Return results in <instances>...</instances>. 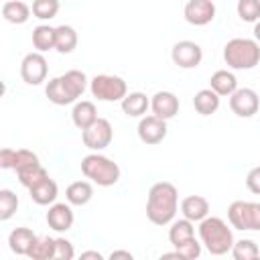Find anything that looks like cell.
Masks as SVG:
<instances>
[{"label": "cell", "instance_id": "1", "mask_svg": "<svg viewBox=\"0 0 260 260\" xmlns=\"http://www.w3.org/2000/svg\"><path fill=\"white\" fill-rule=\"evenodd\" d=\"M179 207V191L169 181H158L150 187L146 197V217L154 225H167L175 219Z\"/></svg>", "mask_w": 260, "mask_h": 260}, {"label": "cell", "instance_id": "2", "mask_svg": "<svg viewBox=\"0 0 260 260\" xmlns=\"http://www.w3.org/2000/svg\"><path fill=\"white\" fill-rule=\"evenodd\" d=\"M199 238L205 250L213 256H223L232 252L234 246V234L232 228L221 219V217H205L199 221Z\"/></svg>", "mask_w": 260, "mask_h": 260}, {"label": "cell", "instance_id": "3", "mask_svg": "<svg viewBox=\"0 0 260 260\" xmlns=\"http://www.w3.org/2000/svg\"><path fill=\"white\" fill-rule=\"evenodd\" d=\"M223 61L238 71L254 69L260 63V43L256 39H232L223 47Z\"/></svg>", "mask_w": 260, "mask_h": 260}, {"label": "cell", "instance_id": "4", "mask_svg": "<svg viewBox=\"0 0 260 260\" xmlns=\"http://www.w3.org/2000/svg\"><path fill=\"white\" fill-rule=\"evenodd\" d=\"M81 173L100 187H112L120 181V167L112 158L91 152L81 158Z\"/></svg>", "mask_w": 260, "mask_h": 260}, {"label": "cell", "instance_id": "5", "mask_svg": "<svg viewBox=\"0 0 260 260\" xmlns=\"http://www.w3.org/2000/svg\"><path fill=\"white\" fill-rule=\"evenodd\" d=\"M230 225L242 232H260V203L256 201H234L228 207Z\"/></svg>", "mask_w": 260, "mask_h": 260}, {"label": "cell", "instance_id": "6", "mask_svg": "<svg viewBox=\"0 0 260 260\" xmlns=\"http://www.w3.org/2000/svg\"><path fill=\"white\" fill-rule=\"evenodd\" d=\"M89 89L91 95L98 98L100 102H122L128 93L126 81L118 75H108V73L95 75L89 81Z\"/></svg>", "mask_w": 260, "mask_h": 260}, {"label": "cell", "instance_id": "7", "mask_svg": "<svg viewBox=\"0 0 260 260\" xmlns=\"http://www.w3.org/2000/svg\"><path fill=\"white\" fill-rule=\"evenodd\" d=\"M112 138H114V128H112V124L106 118H98L91 126H87L85 130H81L83 144L89 150H93V152H100L106 146H110Z\"/></svg>", "mask_w": 260, "mask_h": 260}, {"label": "cell", "instance_id": "8", "mask_svg": "<svg viewBox=\"0 0 260 260\" xmlns=\"http://www.w3.org/2000/svg\"><path fill=\"white\" fill-rule=\"evenodd\" d=\"M47 71H49V65H47V59L43 57V53L35 51V53L24 55V59L20 63V77L24 83L41 85L47 79Z\"/></svg>", "mask_w": 260, "mask_h": 260}, {"label": "cell", "instance_id": "9", "mask_svg": "<svg viewBox=\"0 0 260 260\" xmlns=\"http://www.w3.org/2000/svg\"><path fill=\"white\" fill-rule=\"evenodd\" d=\"M171 59L181 69H195L203 59V51L195 41H179L173 45Z\"/></svg>", "mask_w": 260, "mask_h": 260}, {"label": "cell", "instance_id": "10", "mask_svg": "<svg viewBox=\"0 0 260 260\" xmlns=\"http://www.w3.org/2000/svg\"><path fill=\"white\" fill-rule=\"evenodd\" d=\"M230 108L240 118H252L260 108V98L250 87H238L230 95Z\"/></svg>", "mask_w": 260, "mask_h": 260}, {"label": "cell", "instance_id": "11", "mask_svg": "<svg viewBox=\"0 0 260 260\" xmlns=\"http://www.w3.org/2000/svg\"><path fill=\"white\" fill-rule=\"evenodd\" d=\"M138 138L144 144H158L167 138V120L158 116H144L138 122Z\"/></svg>", "mask_w": 260, "mask_h": 260}, {"label": "cell", "instance_id": "12", "mask_svg": "<svg viewBox=\"0 0 260 260\" xmlns=\"http://www.w3.org/2000/svg\"><path fill=\"white\" fill-rule=\"evenodd\" d=\"M215 16L213 0H189L185 4V20L195 26H205Z\"/></svg>", "mask_w": 260, "mask_h": 260}, {"label": "cell", "instance_id": "13", "mask_svg": "<svg viewBox=\"0 0 260 260\" xmlns=\"http://www.w3.org/2000/svg\"><path fill=\"white\" fill-rule=\"evenodd\" d=\"M150 108L154 116L162 120H171L179 114V98L173 91H156L150 100Z\"/></svg>", "mask_w": 260, "mask_h": 260}, {"label": "cell", "instance_id": "14", "mask_svg": "<svg viewBox=\"0 0 260 260\" xmlns=\"http://www.w3.org/2000/svg\"><path fill=\"white\" fill-rule=\"evenodd\" d=\"M69 205L71 203L67 201V203H53L49 207V211H47V223H49L51 230H55V232H67V230H71L75 217H73V211H71Z\"/></svg>", "mask_w": 260, "mask_h": 260}, {"label": "cell", "instance_id": "15", "mask_svg": "<svg viewBox=\"0 0 260 260\" xmlns=\"http://www.w3.org/2000/svg\"><path fill=\"white\" fill-rule=\"evenodd\" d=\"M181 213L183 217L195 221H201L209 215V201L203 195H189L181 201Z\"/></svg>", "mask_w": 260, "mask_h": 260}, {"label": "cell", "instance_id": "16", "mask_svg": "<svg viewBox=\"0 0 260 260\" xmlns=\"http://www.w3.org/2000/svg\"><path fill=\"white\" fill-rule=\"evenodd\" d=\"M37 242V234L30 228H14L8 236V246L18 256H28V250Z\"/></svg>", "mask_w": 260, "mask_h": 260}, {"label": "cell", "instance_id": "17", "mask_svg": "<svg viewBox=\"0 0 260 260\" xmlns=\"http://www.w3.org/2000/svg\"><path fill=\"white\" fill-rule=\"evenodd\" d=\"M28 195H30V199L37 205H53L55 199H57V195H59V187H57V183L51 177H47L45 181L32 185L28 189Z\"/></svg>", "mask_w": 260, "mask_h": 260}, {"label": "cell", "instance_id": "18", "mask_svg": "<svg viewBox=\"0 0 260 260\" xmlns=\"http://www.w3.org/2000/svg\"><path fill=\"white\" fill-rule=\"evenodd\" d=\"M209 87L221 98V95H232L238 89V79L232 71L228 69H217L211 77H209Z\"/></svg>", "mask_w": 260, "mask_h": 260}, {"label": "cell", "instance_id": "19", "mask_svg": "<svg viewBox=\"0 0 260 260\" xmlns=\"http://www.w3.org/2000/svg\"><path fill=\"white\" fill-rule=\"evenodd\" d=\"M122 112L130 118H140L142 114H146V110L150 108V100L146 98V93L142 91H130L126 93V98L120 102Z\"/></svg>", "mask_w": 260, "mask_h": 260}, {"label": "cell", "instance_id": "20", "mask_svg": "<svg viewBox=\"0 0 260 260\" xmlns=\"http://www.w3.org/2000/svg\"><path fill=\"white\" fill-rule=\"evenodd\" d=\"M71 120L79 130H85L87 126H91L98 120V110L93 102H77L71 110Z\"/></svg>", "mask_w": 260, "mask_h": 260}, {"label": "cell", "instance_id": "21", "mask_svg": "<svg viewBox=\"0 0 260 260\" xmlns=\"http://www.w3.org/2000/svg\"><path fill=\"white\" fill-rule=\"evenodd\" d=\"M30 12H32L30 6L20 2V0H6L2 4V16L10 24H24L28 20Z\"/></svg>", "mask_w": 260, "mask_h": 260}, {"label": "cell", "instance_id": "22", "mask_svg": "<svg viewBox=\"0 0 260 260\" xmlns=\"http://www.w3.org/2000/svg\"><path fill=\"white\" fill-rule=\"evenodd\" d=\"M193 108H195V112L201 114V116H211V114H215L217 108H219V95H217L211 87L199 89V91L195 93V98H193Z\"/></svg>", "mask_w": 260, "mask_h": 260}, {"label": "cell", "instance_id": "23", "mask_svg": "<svg viewBox=\"0 0 260 260\" xmlns=\"http://www.w3.org/2000/svg\"><path fill=\"white\" fill-rule=\"evenodd\" d=\"M93 197V187L89 181H75L65 189V199L71 205H87Z\"/></svg>", "mask_w": 260, "mask_h": 260}, {"label": "cell", "instance_id": "24", "mask_svg": "<svg viewBox=\"0 0 260 260\" xmlns=\"http://www.w3.org/2000/svg\"><path fill=\"white\" fill-rule=\"evenodd\" d=\"M59 77H61L65 89L69 91V95H71L73 100H77L79 95H83V91H85V87H87V75H85L83 71H79V69H69V71H65L63 75H59Z\"/></svg>", "mask_w": 260, "mask_h": 260}, {"label": "cell", "instance_id": "25", "mask_svg": "<svg viewBox=\"0 0 260 260\" xmlns=\"http://www.w3.org/2000/svg\"><path fill=\"white\" fill-rule=\"evenodd\" d=\"M191 238H195V228H193V221L191 219L183 217V219H177V221L171 223V228H169V242L175 248L181 246L183 242L191 240Z\"/></svg>", "mask_w": 260, "mask_h": 260}, {"label": "cell", "instance_id": "26", "mask_svg": "<svg viewBox=\"0 0 260 260\" xmlns=\"http://www.w3.org/2000/svg\"><path fill=\"white\" fill-rule=\"evenodd\" d=\"M77 47V30L69 24L55 26V49L59 53H71Z\"/></svg>", "mask_w": 260, "mask_h": 260}, {"label": "cell", "instance_id": "27", "mask_svg": "<svg viewBox=\"0 0 260 260\" xmlns=\"http://www.w3.org/2000/svg\"><path fill=\"white\" fill-rule=\"evenodd\" d=\"M32 47L39 53L55 49V28L49 24H39L32 28Z\"/></svg>", "mask_w": 260, "mask_h": 260}, {"label": "cell", "instance_id": "28", "mask_svg": "<svg viewBox=\"0 0 260 260\" xmlns=\"http://www.w3.org/2000/svg\"><path fill=\"white\" fill-rule=\"evenodd\" d=\"M45 93H47L49 102H53L55 106H67V104H73V102H75V100L69 95V91L65 89L61 77L49 79V83H47V87H45Z\"/></svg>", "mask_w": 260, "mask_h": 260}, {"label": "cell", "instance_id": "29", "mask_svg": "<svg viewBox=\"0 0 260 260\" xmlns=\"http://www.w3.org/2000/svg\"><path fill=\"white\" fill-rule=\"evenodd\" d=\"M16 177H18V181H20L22 187L30 189L32 185L45 181V179L49 177V173H47V169H45L41 162H37V165H30V167H24V169L16 171Z\"/></svg>", "mask_w": 260, "mask_h": 260}, {"label": "cell", "instance_id": "30", "mask_svg": "<svg viewBox=\"0 0 260 260\" xmlns=\"http://www.w3.org/2000/svg\"><path fill=\"white\" fill-rule=\"evenodd\" d=\"M28 258L30 260H51V258H55V238H49V236L37 238V242L28 250Z\"/></svg>", "mask_w": 260, "mask_h": 260}, {"label": "cell", "instance_id": "31", "mask_svg": "<svg viewBox=\"0 0 260 260\" xmlns=\"http://www.w3.org/2000/svg\"><path fill=\"white\" fill-rule=\"evenodd\" d=\"M232 256L236 260H256L260 256V250L254 240H238L232 246Z\"/></svg>", "mask_w": 260, "mask_h": 260}, {"label": "cell", "instance_id": "32", "mask_svg": "<svg viewBox=\"0 0 260 260\" xmlns=\"http://www.w3.org/2000/svg\"><path fill=\"white\" fill-rule=\"evenodd\" d=\"M18 209V197L10 189H0V219H10Z\"/></svg>", "mask_w": 260, "mask_h": 260}, {"label": "cell", "instance_id": "33", "mask_svg": "<svg viewBox=\"0 0 260 260\" xmlns=\"http://www.w3.org/2000/svg\"><path fill=\"white\" fill-rule=\"evenodd\" d=\"M32 14L41 20H51L59 12V0H32Z\"/></svg>", "mask_w": 260, "mask_h": 260}, {"label": "cell", "instance_id": "34", "mask_svg": "<svg viewBox=\"0 0 260 260\" xmlns=\"http://www.w3.org/2000/svg\"><path fill=\"white\" fill-rule=\"evenodd\" d=\"M236 10H238V16L244 22L260 20V0H238Z\"/></svg>", "mask_w": 260, "mask_h": 260}, {"label": "cell", "instance_id": "35", "mask_svg": "<svg viewBox=\"0 0 260 260\" xmlns=\"http://www.w3.org/2000/svg\"><path fill=\"white\" fill-rule=\"evenodd\" d=\"M39 162V156L28 150V148H18L14 152V162H12V171H20L24 167H30V165H37Z\"/></svg>", "mask_w": 260, "mask_h": 260}, {"label": "cell", "instance_id": "36", "mask_svg": "<svg viewBox=\"0 0 260 260\" xmlns=\"http://www.w3.org/2000/svg\"><path fill=\"white\" fill-rule=\"evenodd\" d=\"M175 250L179 252V256H181L183 260H195V258H199V254H201V244H199L195 238H191V240L183 242L181 246H177Z\"/></svg>", "mask_w": 260, "mask_h": 260}, {"label": "cell", "instance_id": "37", "mask_svg": "<svg viewBox=\"0 0 260 260\" xmlns=\"http://www.w3.org/2000/svg\"><path fill=\"white\" fill-rule=\"evenodd\" d=\"M75 256L73 244L65 238H55V258L57 260H71Z\"/></svg>", "mask_w": 260, "mask_h": 260}, {"label": "cell", "instance_id": "38", "mask_svg": "<svg viewBox=\"0 0 260 260\" xmlns=\"http://www.w3.org/2000/svg\"><path fill=\"white\" fill-rule=\"evenodd\" d=\"M246 187H248L252 193L260 195V167L250 169V173L246 175Z\"/></svg>", "mask_w": 260, "mask_h": 260}, {"label": "cell", "instance_id": "39", "mask_svg": "<svg viewBox=\"0 0 260 260\" xmlns=\"http://www.w3.org/2000/svg\"><path fill=\"white\" fill-rule=\"evenodd\" d=\"M14 148H2L0 150V167L2 169H12V162H14Z\"/></svg>", "mask_w": 260, "mask_h": 260}, {"label": "cell", "instance_id": "40", "mask_svg": "<svg viewBox=\"0 0 260 260\" xmlns=\"http://www.w3.org/2000/svg\"><path fill=\"white\" fill-rule=\"evenodd\" d=\"M110 258H112V260H116V258H126V260H132L134 256H132V252H128V250H114V252L110 254Z\"/></svg>", "mask_w": 260, "mask_h": 260}, {"label": "cell", "instance_id": "41", "mask_svg": "<svg viewBox=\"0 0 260 260\" xmlns=\"http://www.w3.org/2000/svg\"><path fill=\"white\" fill-rule=\"evenodd\" d=\"M81 258L85 260V258H95V260H102L104 256L98 252V250H87V252H81Z\"/></svg>", "mask_w": 260, "mask_h": 260}, {"label": "cell", "instance_id": "42", "mask_svg": "<svg viewBox=\"0 0 260 260\" xmlns=\"http://www.w3.org/2000/svg\"><path fill=\"white\" fill-rule=\"evenodd\" d=\"M254 39L260 43V20H256V22H254Z\"/></svg>", "mask_w": 260, "mask_h": 260}]
</instances>
